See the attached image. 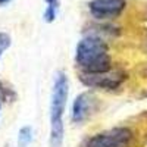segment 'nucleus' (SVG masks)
Here are the masks:
<instances>
[{
  "mask_svg": "<svg viewBox=\"0 0 147 147\" xmlns=\"http://www.w3.org/2000/svg\"><path fill=\"white\" fill-rule=\"evenodd\" d=\"M115 65L110 55V44L105 37L90 32L75 47V68L78 72L97 74L110 71Z\"/></svg>",
  "mask_w": 147,
  "mask_h": 147,
  "instance_id": "1",
  "label": "nucleus"
},
{
  "mask_svg": "<svg viewBox=\"0 0 147 147\" xmlns=\"http://www.w3.org/2000/svg\"><path fill=\"white\" fill-rule=\"evenodd\" d=\"M69 94V78L63 71H57L55 74L52 97H50V137L49 144L50 147H62L65 137L63 113L66 109Z\"/></svg>",
  "mask_w": 147,
  "mask_h": 147,
  "instance_id": "2",
  "label": "nucleus"
},
{
  "mask_svg": "<svg viewBox=\"0 0 147 147\" xmlns=\"http://www.w3.org/2000/svg\"><path fill=\"white\" fill-rule=\"evenodd\" d=\"M147 143V129L122 124L87 137L81 147H136Z\"/></svg>",
  "mask_w": 147,
  "mask_h": 147,
  "instance_id": "3",
  "label": "nucleus"
},
{
  "mask_svg": "<svg viewBox=\"0 0 147 147\" xmlns=\"http://www.w3.org/2000/svg\"><path fill=\"white\" fill-rule=\"evenodd\" d=\"M129 78V74L121 66H113L110 71L97 72V74H84L78 72L80 82L90 90H102L107 93L119 91Z\"/></svg>",
  "mask_w": 147,
  "mask_h": 147,
  "instance_id": "4",
  "label": "nucleus"
},
{
  "mask_svg": "<svg viewBox=\"0 0 147 147\" xmlns=\"http://www.w3.org/2000/svg\"><path fill=\"white\" fill-rule=\"evenodd\" d=\"M97 107H99V99L93 91L80 93L72 103V110H71L72 124L82 125L97 112Z\"/></svg>",
  "mask_w": 147,
  "mask_h": 147,
  "instance_id": "5",
  "label": "nucleus"
},
{
  "mask_svg": "<svg viewBox=\"0 0 147 147\" xmlns=\"http://www.w3.org/2000/svg\"><path fill=\"white\" fill-rule=\"evenodd\" d=\"M127 7V0H90V15L100 22H110L118 19Z\"/></svg>",
  "mask_w": 147,
  "mask_h": 147,
  "instance_id": "6",
  "label": "nucleus"
},
{
  "mask_svg": "<svg viewBox=\"0 0 147 147\" xmlns=\"http://www.w3.org/2000/svg\"><path fill=\"white\" fill-rule=\"evenodd\" d=\"M46 2V10L43 13V19L47 22V24H52L56 16H57V12H59V6H60V2L59 0H44Z\"/></svg>",
  "mask_w": 147,
  "mask_h": 147,
  "instance_id": "7",
  "label": "nucleus"
},
{
  "mask_svg": "<svg viewBox=\"0 0 147 147\" xmlns=\"http://www.w3.org/2000/svg\"><path fill=\"white\" fill-rule=\"evenodd\" d=\"M32 138H34L32 127H30V125L22 127L19 129V132H18V146L19 147H27L28 144L32 143Z\"/></svg>",
  "mask_w": 147,
  "mask_h": 147,
  "instance_id": "8",
  "label": "nucleus"
},
{
  "mask_svg": "<svg viewBox=\"0 0 147 147\" xmlns=\"http://www.w3.org/2000/svg\"><path fill=\"white\" fill-rule=\"evenodd\" d=\"M16 99H18V96L13 91V88L7 87L5 82L0 81V102H3V103H13Z\"/></svg>",
  "mask_w": 147,
  "mask_h": 147,
  "instance_id": "9",
  "label": "nucleus"
},
{
  "mask_svg": "<svg viewBox=\"0 0 147 147\" xmlns=\"http://www.w3.org/2000/svg\"><path fill=\"white\" fill-rule=\"evenodd\" d=\"M12 44V38L10 35L7 32H0V47L3 49V50H6V49H9Z\"/></svg>",
  "mask_w": 147,
  "mask_h": 147,
  "instance_id": "10",
  "label": "nucleus"
},
{
  "mask_svg": "<svg viewBox=\"0 0 147 147\" xmlns=\"http://www.w3.org/2000/svg\"><path fill=\"white\" fill-rule=\"evenodd\" d=\"M10 3V0H0V6H6Z\"/></svg>",
  "mask_w": 147,
  "mask_h": 147,
  "instance_id": "11",
  "label": "nucleus"
},
{
  "mask_svg": "<svg viewBox=\"0 0 147 147\" xmlns=\"http://www.w3.org/2000/svg\"><path fill=\"white\" fill-rule=\"evenodd\" d=\"M2 53H3V49L0 47V57H2Z\"/></svg>",
  "mask_w": 147,
  "mask_h": 147,
  "instance_id": "12",
  "label": "nucleus"
},
{
  "mask_svg": "<svg viewBox=\"0 0 147 147\" xmlns=\"http://www.w3.org/2000/svg\"><path fill=\"white\" fill-rule=\"evenodd\" d=\"M0 110H2V102H0Z\"/></svg>",
  "mask_w": 147,
  "mask_h": 147,
  "instance_id": "13",
  "label": "nucleus"
}]
</instances>
